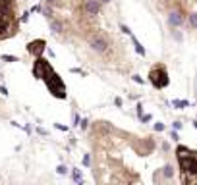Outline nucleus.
<instances>
[{"instance_id": "f257e3e1", "label": "nucleus", "mask_w": 197, "mask_h": 185, "mask_svg": "<svg viewBox=\"0 0 197 185\" xmlns=\"http://www.w3.org/2000/svg\"><path fill=\"white\" fill-rule=\"evenodd\" d=\"M184 21H185V16H184V12H180V10H176V12H170V14H168V25H170L172 29L180 27Z\"/></svg>"}, {"instance_id": "f03ea898", "label": "nucleus", "mask_w": 197, "mask_h": 185, "mask_svg": "<svg viewBox=\"0 0 197 185\" xmlns=\"http://www.w3.org/2000/svg\"><path fill=\"white\" fill-rule=\"evenodd\" d=\"M91 46H93V50H97V52H104L108 42H106V39H104L102 35H97V37L91 39Z\"/></svg>"}, {"instance_id": "7ed1b4c3", "label": "nucleus", "mask_w": 197, "mask_h": 185, "mask_svg": "<svg viewBox=\"0 0 197 185\" xmlns=\"http://www.w3.org/2000/svg\"><path fill=\"white\" fill-rule=\"evenodd\" d=\"M99 10H101V2H99V0H87V2H85V12L89 16H97Z\"/></svg>"}, {"instance_id": "20e7f679", "label": "nucleus", "mask_w": 197, "mask_h": 185, "mask_svg": "<svg viewBox=\"0 0 197 185\" xmlns=\"http://www.w3.org/2000/svg\"><path fill=\"white\" fill-rule=\"evenodd\" d=\"M188 23H189V27L197 29V14H191V16L188 18Z\"/></svg>"}, {"instance_id": "39448f33", "label": "nucleus", "mask_w": 197, "mask_h": 185, "mask_svg": "<svg viewBox=\"0 0 197 185\" xmlns=\"http://www.w3.org/2000/svg\"><path fill=\"white\" fill-rule=\"evenodd\" d=\"M46 2H49V4H54V2H56V0H46Z\"/></svg>"}, {"instance_id": "423d86ee", "label": "nucleus", "mask_w": 197, "mask_h": 185, "mask_svg": "<svg viewBox=\"0 0 197 185\" xmlns=\"http://www.w3.org/2000/svg\"><path fill=\"white\" fill-rule=\"evenodd\" d=\"M101 2H102V4H106V2H110V0H101Z\"/></svg>"}]
</instances>
